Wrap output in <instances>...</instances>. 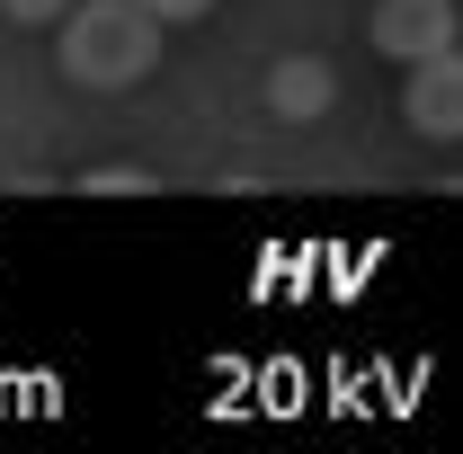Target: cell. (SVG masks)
<instances>
[{"instance_id":"cell-5","label":"cell","mask_w":463,"mask_h":454,"mask_svg":"<svg viewBox=\"0 0 463 454\" xmlns=\"http://www.w3.org/2000/svg\"><path fill=\"white\" fill-rule=\"evenodd\" d=\"M143 187H152V178L134 170V161H108V170H90V178H80V196H143Z\"/></svg>"},{"instance_id":"cell-6","label":"cell","mask_w":463,"mask_h":454,"mask_svg":"<svg viewBox=\"0 0 463 454\" xmlns=\"http://www.w3.org/2000/svg\"><path fill=\"white\" fill-rule=\"evenodd\" d=\"M62 9H71V0H0L9 27H62Z\"/></svg>"},{"instance_id":"cell-7","label":"cell","mask_w":463,"mask_h":454,"mask_svg":"<svg viewBox=\"0 0 463 454\" xmlns=\"http://www.w3.org/2000/svg\"><path fill=\"white\" fill-rule=\"evenodd\" d=\"M143 9H152V18H161V27H187V18H205V9H214V0H143Z\"/></svg>"},{"instance_id":"cell-4","label":"cell","mask_w":463,"mask_h":454,"mask_svg":"<svg viewBox=\"0 0 463 454\" xmlns=\"http://www.w3.org/2000/svg\"><path fill=\"white\" fill-rule=\"evenodd\" d=\"M330 99H339V71L321 54H277L268 62V116L277 125H312V116H330Z\"/></svg>"},{"instance_id":"cell-3","label":"cell","mask_w":463,"mask_h":454,"mask_svg":"<svg viewBox=\"0 0 463 454\" xmlns=\"http://www.w3.org/2000/svg\"><path fill=\"white\" fill-rule=\"evenodd\" d=\"M402 116H410V134H419V143H463V45L410 62Z\"/></svg>"},{"instance_id":"cell-1","label":"cell","mask_w":463,"mask_h":454,"mask_svg":"<svg viewBox=\"0 0 463 454\" xmlns=\"http://www.w3.org/2000/svg\"><path fill=\"white\" fill-rule=\"evenodd\" d=\"M54 62L80 90H134L161 62V18L143 0H71L62 36H54Z\"/></svg>"},{"instance_id":"cell-2","label":"cell","mask_w":463,"mask_h":454,"mask_svg":"<svg viewBox=\"0 0 463 454\" xmlns=\"http://www.w3.org/2000/svg\"><path fill=\"white\" fill-rule=\"evenodd\" d=\"M365 36H374V54H392V62H428L446 45H463V0H374Z\"/></svg>"}]
</instances>
